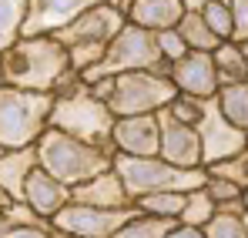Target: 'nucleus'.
I'll use <instances>...</instances> for the list:
<instances>
[{
	"mask_svg": "<svg viewBox=\"0 0 248 238\" xmlns=\"http://www.w3.org/2000/svg\"><path fill=\"white\" fill-rule=\"evenodd\" d=\"M0 67H3V84L24 91H44L54 97L81 84V74L71 71V57L64 44H57L54 37H20L0 54Z\"/></svg>",
	"mask_w": 248,
	"mask_h": 238,
	"instance_id": "obj_1",
	"label": "nucleus"
},
{
	"mask_svg": "<svg viewBox=\"0 0 248 238\" xmlns=\"http://www.w3.org/2000/svg\"><path fill=\"white\" fill-rule=\"evenodd\" d=\"M34 151H37V164L47 175H54L61 185H67L71 191L78 185L114 168L111 151H101V148H94L87 141H78V138H71V134H64L57 127L44 131V138L34 144Z\"/></svg>",
	"mask_w": 248,
	"mask_h": 238,
	"instance_id": "obj_2",
	"label": "nucleus"
},
{
	"mask_svg": "<svg viewBox=\"0 0 248 238\" xmlns=\"http://www.w3.org/2000/svg\"><path fill=\"white\" fill-rule=\"evenodd\" d=\"M114 111L97 101L91 94L87 84H78L74 91L67 94H57L54 97V111H50V127L78 138V141H87L101 151H111L114 155Z\"/></svg>",
	"mask_w": 248,
	"mask_h": 238,
	"instance_id": "obj_3",
	"label": "nucleus"
},
{
	"mask_svg": "<svg viewBox=\"0 0 248 238\" xmlns=\"http://www.w3.org/2000/svg\"><path fill=\"white\" fill-rule=\"evenodd\" d=\"M54 94L44 91H24V87H0V148H34L50 127Z\"/></svg>",
	"mask_w": 248,
	"mask_h": 238,
	"instance_id": "obj_4",
	"label": "nucleus"
},
{
	"mask_svg": "<svg viewBox=\"0 0 248 238\" xmlns=\"http://www.w3.org/2000/svg\"><path fill=\"white\" fill-rule=\"evenodd\" d=\"M114 171L124 181L127 195L138 201L144 195H161V191H198L208 181V168H174L165 158H131L114 155Z\"/></svg>",
	"mask_w": 248,
	"mask_h": 238,
	"instance_id": "obj_5",
	"label": "nucleus"
},
{
	"mask_svg": "<svg viewBox=\"0 0 248 238\" xmlns=\"http://www.w3.org/2000/svg\"><path fill=\"white\" fill-rule=\"evenodd\" d=\"M127 71H151L158 78H171V64L165 61L161 47H158V34L138 27V24H124L121 34L111 40L104 61L81 74L84 84L91 80H101V78H118V74H127Z\"/></svg>",
	"mask_w": 248,
	"mask_h": 238,
	"instance_id": "obj_6",
	"label": "nucleus"
},
{
	"mask_svg": "<svg viewBox=\"0 0 248 238\" xmlns=\"http://www.w3.org/2000/svg\"><path fill=\"white\" fill-rule=\"evenodd\" d=\"M174 94L178 91H174L171 78H158L151 71H127V74L114 78V94H111L108 108L114 111V118L158 114L168 108V101Z\"/></svg>",
	"mask_w": 248,
	"mask_h": 238,
	"instance_id": "obj_7",
	"label": "nucleus"
},
{
	"mask_svg": "<svg viewBox=\"0 0 248 238\" xmlns=\"http://www.w3.org/2000/svg\"><path fill=\"white\" fill-rule=\"evenodd\" d=\"M134 215H138V205L134 208H94V205L71 201L50 225L74 238H114Z\"/></svg>",
	"mask_w": 248,
	"mask_h": 238,
	"instance_id": "obj_8",
	"label": "nucleus"
},
{
	"mask_svg": "<svg viewBox=\"0 0 248 238\" xmlns=\"http://www.w3.org/2000/svg\"><path fill=\"white\" fill-rule=\"evenodd\" d=\"M198 138H202L205 168H215V164H221V161L238 158L248 148V134L238 131L235 124H228V118L218 111V101H215V97L205 101V114L198 121Z\"/></svg>",
	"mask_w": 248,
	"mask_h": 238,
	"instance_id": "obj_9",
	"label": "nucleus"
},
{
	"mask_svg": "<svg viewBox=\"0 0 248 238\" xmlns=\"http://www.w3.org/2000/svg\"><path fill=\"white\" fill-rule=\"evenodd\" d=\"M127 24L121 7L114 3H97L91 7L87 14H81L74 24H67L64 31H57L54 40L64 44V50L71 47H84V44H111V40L121 34V27Z\"/></svg>",
	"mask_w": 248,
	"mask_h": 238,
	"instance_id": "obj_10",
	"label": "nucleus"
},
{
	"mask_svg": "<svg viewBox=\"0 0 248 238\" xmlns=\"http://www.w3.org/2000/svg\"><path fill=\"white\" fill-rule=\"evenodd\" d=\"M97 3H111V0H31L24 37H54L57 31L74 24L81 14H87Z\"/></svg>",
	"mask_w": 248,
	"mask_h": 238,
	"instance_id": "obj_11",
	"label": "nucleus"
},
{
	"mask_svg": "<svg viewBox=\"0 0 248 238\" xmlns=\"http://www.w3.org/2000/svg\"><path fill=\"white\" fill-rule=\"evenodd\" d=\"M171 84L178 94L198 97V101H211L221 91V80L215 71V61L205 50H188L181 61L171 64Z\"/></svg>",
	"mask_w": 248,
	"mask_h": 238,
	"instance_id": "obj_12",
	"label": "nucleus"
},
{
	"mask_svg": "<svg viewBox=\"0 0 248 238\" xmlns=\"http://www.w3.org/2000/svg\"><path fill=\"white\" fill-rule=\"evenodd\" d=\"M158 121H161V148H158V158H165L174 168H205L198 127L174 121L168 111H158Z\"/></svg>",
	"mask_w": 248,
	"mask_h": 238,
	"instance_id": "obj_13",
	"label": "nucleus"
},
{
	"mask_svg": "<svg viewBox=\"0 0 248 238\" xmlns=\"http://www.w3.org/2000/svg\"><path fill=\"white\" fill-rule=\"evenodd\" d=\"M161 148V121L158 114H134L114 121V155L155 158Z\"/></svg>",
	"mask_w": 248,
	"mask_h": 238,
	"instance_id": "obj_14",
	"label": "nucleus"
},
{
	"mask_svg": "<svg viewBox=\"0 0 248 238\" xmlns=\"http://www.w3.org/2000/svg\"><path fill=\"white\" fill-rule=\"evenodd\" d=\"M24 201L41 215L44 222H54L71 201H74V195H71V188L67 185H61L54 175H47L41 164L31 171V178H27V185H24Z\"/></svg>",
	"mask_w": 248,
	"mask_h": 238,
	"instance_id": "obj_15",
	"label": "nucleus"
},
{
	"mask_svg": "<svg viewBox=\"0 0 248 238\" xmlns=\"http://www.w3.org/2000/svg\"><path fill=\"white\" fill-rule=\"evenodd\" d=\"M185 14H188V10H185L181 0H134V3H127V10H124L127 24H138V27L151 31V34H161V31L178 27Z\"/></svg>",
	"mask_w": 248,
	"mask_h": 238,
	"instance_id": "obj_16",
	"label": "nucleus"
},
{
	"mask_svg": "<svg viewBox=\"0 0 248 238\" xmlns=\"http://www.w3.org/2000/svg\"><path fill=\"white\" fill-rule=\"evenodd\" d=\"M71 195H74L78 205H94V208H134V198L127 195V188H124V181L118 178L114 168L104 171V175H97V178H91V181H84V185H78Z\"/></svg>",
	"mask_w": 248,
	"mask_h": 238,
	"instance_id": "obj_17",
	"label": "nucleus"
},
{
	"mask_svg": "<svg viewBox=\"0 0 248 238\" xmlns=\"http://www.w3.org/2000/svg\"><path fill=\"white\" fill-rule=\"evenodd\" d=\"M34 168H37V151L34 148L0 151V188L14 201H24V185H27Z\"/></svg>",
	"mask_w": 248,
	"mask_h": 238,
	"instance_id": "obj_18",
	"label": "nucleus"
},
{
	"mask_svg": "<svg viewBox=\"0 0 248 238\" xmlns=\"http://www.w3.org/2000/svg\"><path fill=\"white\" fill-rule=\"evenodd\" d=\"M211 61H215V71H218L221 87H228V84H248V57H245L242 44H235V40L218 44V50L211 54Z\"/></svg>",
	"mask_w": 248,
	"mask_h": 238,
	"instance_id": "obj_19",
	"label": "nucleus"
},
{
	"mask_svg": "<svg viewBox=\"0 0 248 238\" xmlns=\"http://www.w3.org/2000/svg\"><path fill=\"white\" fill-rule=\"evenodd\" d=\"M208 198L218 205V211H228V215H245V188L232 178H221V175H211L208 171L205 181Z\"/></svg>",
	"mask_w": 248,
	"mask_h": 238,
	"instance_id": "obj_20",
	"label": "nucleus"
},
{
	"mask_svg": "<svg viewBox=\"0 0 248 238\" xmlns=\"http://www.w3.org/2000/svg\"><path fill=\"white\" fill-rule=\"evenodd\" d=\"M27 7H31V0H0V54L24 37Z\"/></svg>",
	"mask_w": 248,
	"mask_h": 238,
	"instance_id": "obj_21",
	"label": "nucleus"
},
{
	"mask_svg": "<svg viewBox=\"0 0 248 238\" xmlns=\"http://www.w3.org/2000/svg\"><path fill=\"white\" fill-rule=\"evenodd\" d=\"M218 111L228 118V124H235L238 131L248 134V84H228L218 91Z\"/></svg>",
	"mask_w": 248,
	"mask_h": 238,
	"instance_id": "obj_22",
	"label": "nucleus"
},
{
	"mask_svg": "<svg viewBox=\"0 0 248 238\" xmlns=\"http://www.w3.org/2000/svg\"><path fill=\"white\" fill-rule=\"evenodd\" d=\"M178 34L185 37L188 50H205V54H215V50H218V44H221V40L211 34V27L205 24V17H202L198 10H188V14L181 17Z\"/></svg>",
	"mask_w": 248,
	"mask_h": 238,
	"instance_id": "obj_23",
	"label": "nucleus"
},
{
	"mask_svg": "<svg viewBox=\"0 0 248 238\" xmlns=\"http://www.w3.org/2000/svg\"><path fill=\"white\" fill-rule=\"evenodd\" d=\"M185 198L188 195H181V191H161V195H144V198H138L134 205H138L141 215H155V218L178 222L181 211H185Z\"/></svg>",
	"mask_w": 248,
	"mask_h": 238,
	"instance_id": "obj_24",
	"label": "nucleus"
},
{
	"mask_svg": "<svg viewBox=\"0 0 248 238\" xmlns=\"http://www.w3.org/2000/svg\"><path fill=\"white\" fill-rule=\"evenodd\" d=\"M218 215V205L208 198L205 188H198V191H188V198H185V211H181V218H178V225H191V228H205L208 222Z\"/></svg>",
	"mask_w": 248,
	"mask_h": 238,
	"instance_id": "obj_25",
	"label": "nucleus"
},
{
	"mask_svg": "<svg viewBox=\"0 0 248 238\" xmlns=\"http://www.w3.org/2000/svg\"><path fill=\"white\" fill-rule=\"evenodd\" d=\"M174 225L178 222H168V218H155V215H141L138 211L114 238H168V232Z\"/></svg>",
	"mask_w": 248,
	"mask_h": 238,
	"instance_id": "obj_26",
	"label": "nucleus"
},
{
	"mask_svg": "<svg viewBox=\"0 0 248 238\" xmlns=\"http://www.w3.org/2000/svg\"><path fill=\"white\" fill-rule=\"evenodd\" d=\"M202 17H205V24L211 27V34L221 40H232L235 34V24H232V10H228V0H221V3H208L205 10H202Z\"/></svg>",
	"mask_w": 248,
	"mask_h": 238,
	"instance_id": "obj_27",
	"label": "nucleus"
},
{
	"mask_svg": "<svg viewBox=\"0 0 248 238\" xmlns=\"http://www.w3.org/2000/svg\"><path fill=\"white\" fill-rule=\"evenodd\" d=\"M168 114L174 121H181V124H191V127H198V121L205 114V101H198V97H188V94H174L171 101H168L165 108Z\"/></svg>",
	"mask_w": 248,
	"mask_h": 238,
	"instance_id": "obj_28",
	"label": "nucleus"
},
{
	"mask_svg": "<svg viewBox=\"0 0 248 238\" xmlns=\"http://www.w3.org/2000/svg\"><path fill=\"white\" fill-rule=\"evenodd\" d=\"M205 238H248L245 225H242V215L218 211V215L205 225Z\"/></svg>",
	"mask_w": 248,
	"mask_h": 238,
	"instance_id": "obj_29",
	"label": "nucleus"
},
{
	"mask_svg": "<svg viewBox=\"0 0 248 238\" xmlns=\"http://www.w3.org/2000/svg\"><path fill=\"white\" fill-rule=\"evenodd\" d=\"M24 225H44V218L27 205V201H14V205L0 215V232H3V228H24Z\"/></svg>",
	"mask_w": 248,
	"mask_h": 238,
	"instance_id": "obj_30",
	"label": "nucleus"
},
{
	"mask_svg": "<svg viewBox=\"0 0 248 238\" xmlns=\"http://www.w3.org/2000/svg\"><path fill=\"white\" fill-rule=\"evenodd\" d=\"M208 171H211V175H221V178H232V181H238L242 188H248V148L238 158L221 161V164H215V168H208Z\"/></svg>",
	"mask_w": 248,
	"mask_h": 238,
	"instance_id": "obj_31",
	"label": "nucleus"
},
{
	"mask_svg": "<svg viewBox=\"0 0 248 238\" xmlns=\"http://www.w3.org/2000/svg\"><path fill=\"white\" fill-rule=\"evenodd\" d=\"M158 47H161V54H165L168 64H174V61H181V57L188 54V44H185V37L178 34V27L161 31V34H158Z\"/></svg>",
	"mask_w": 248,
	"mask_h": 238,
	"instance_id": "obj_32",
	"label": "nucleus"
},
{
	"mask_svg": "<svg viewBox=\"0 0 248 238\" xmlns=\"http://www.w3.org/2000/svg\"><path fill=\"white\" fill-rule=\"evenodd\" d=\"M228 10H232V24H235V44H248V0H228Z\"/></svg>",
	"mask_w": 248,
	"mask_h": 238,
	"instance_id": "obj_33",
	"label": "nucleus"
},
{
	"mask_svg": "<svg viewBox=\"0 0 248 238\" xmlns=\"http://www.w3.org/2000/svg\"><path fill=\"white\" fill-rule=\"evenodd\" d=\"M0 238H57V232L50 222H44V225H24V228H3Z\"/></svg>",
	"mask_w": 248,
	"mask_h": 238,
	"instance_id": "obj_34",
	"label": "nucleus"
},
{
	"mask_svg": "<svg viewBox=\"0 0 248 238\" xmlns=\"http://www.w3.org/2000/svg\"><path fill=\"white\" fill-rule=\"evenodd\" d=\"M87 87H91V94H94L97 101H104V104H108V101H111V94H114V78H101V80H91Z\"/></svg>",
	"mask_w": 248,
	"mask_h": 238,
	"instance_id": "obj_35",
	"label": "nucleus"
},
{
	"mask_svg": "<svg viewBox=\"0 0 248 238\" xmlns=\"http://www.w3.org/2000/svg\"><path fill=\"white\" fill-rule=\"evenodd\" d=\"M168 238H205V228H191V225H174Z\"/></svg>",
	"mask_w": 248,
	"mask_h": 238,
	"instance_id": "obj_36",
	"label": "nucleus"
},
{
	"mask_svg": "<svg viewBox=\"0 0 248 238\" xmlns=\"http://www.w3.org/2000/svg\"><path fill=\"white\" fill-rule=\"evenodd\" d=\"M181 3H185V10H198L202 14L208 3H221V0H181Z\"/></svg>",
	"mask_w": 248,
	"mask_h": 238,
	"instance_id": "obj_37",
	"label": "nucleus"
},
{
	"mask_svg": "<svg viewBox=\"0 0 248 238\" xmlns=\"http://www.w3.org/2000/svg\"><path fill=\"white\" fill-rule=\"evenodd\" d=\"M10 205H14V198H10V195H7V191L0 188V215H3V211H7Z\"/></svg>",
	"mask_w": 248,
	"mask_h": 238,
	"instance_id": "obj_38",
	"label": "nucleus"
},
{
	"mask_svg": "<svg viewBox=\"0 0 248 238\" xmlns=\"http://www.w3.org/2000/svg\"><path fill=\"white\" fill-rule=\"evenodd\" d=\"M114 7H121V10H127V3H134V0H111Z\"/></svg>",
	"mask_w": 248,
	"mask_h": 238,
	"instance_id": "obj_39",
	"label": "nucleus"
},
{
	"mask_svg": "<svg viewBox=\"0 0 248 238\" xmlns=\"http://www.w3.org/2000/svg\"><path fill=\"white\" fill-rule=\"evenodd\" d=\"M242 225H245V235H248V211L242 215Z\"/></svg>",
	"mask_w": 248,
	"mask_h": 238,
	"instance_id": "obj_40",
	"label": "nucleus"
},
{
	"mask_svg": "<svg viewBox=\"0 0 248 238\" xmlns=\"http://www.w3.org/2000/svg\"><path fill=\"white\" fill-rule=\"evenodd\" d=\"M245 211H248V188H245Z\"/></svg>",
	"mask_w": 248,
	"mask_h": 238,
	"instance_id": "obj_41",
	"label": "nucleus"
},
{
	"mask_svg": "<svg viewBox=\"0 0 248 238\" xmlns=\"http://www.w3.org/2000/svg\"><path fill=\"white\" fill-rule=\"evenodd\" d=\"M0 87H3V67H0Z\"/></svg>",
	"mask_w": 248,
	"mask_h": 238,
	"instance_id": "obj_42",
	"label": "nucleus"
},
{
	"mask_svg": "<svg viewBox=\"0 0 248 238\" xmlns=\"http://www.w3.org/2000/svg\"><path fill=\"white\" fill-rule=\"evenodd\" d=\"M242 47H245V57H248V44H242Z\"/></svg>",
	"mask_w": 248,
	"mask_h": 238,
	"instance_id": "obj_43",
	"label": "nucleus"
},
{
	"mask_svg": "<svg viewBox=\"0 0 248 238\" xmlns=\"http://www.w3.org/2000/svg\"><path fill=\"white\" fill-rule=\"evenodd\" d=\"M0 151H3V148H0Z\"/></svg>",
	"mask_w": 248,
	"mask_h": 238,
	"instance_id": "obj_44",
	"label": "nucleus"
}]
</instances>
